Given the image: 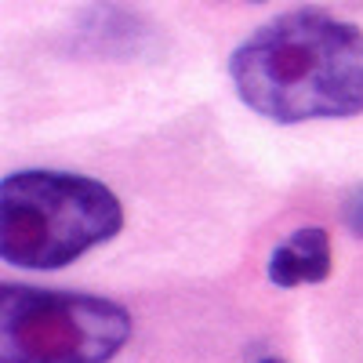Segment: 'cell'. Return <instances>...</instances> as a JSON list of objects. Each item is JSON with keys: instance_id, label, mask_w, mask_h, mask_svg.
<instances>
[{"instance_id": "obj_5", "label": "cell", "mask_w": 363, "mask_h": 363, "mask_svg": "<svg viewBox=\"0 0 363 363\" xmlns=\"http://www.w3.org/2000/svg\"><path fill=\"white\" fill-rule=\"evenodd\" d=\"M345 225H349L356 236H363V189H356V193L345 200Z\"/></svg>"}, {"instance_id": "obj_3", "label": "cell", "mask_w": 363, "mask_h": 363, "mask_svg": "<svg viewBox=\"0 0 363 363\" xmlns=\"http://www.w3.org/2000/svg\"><path fill=\"white\" fill-rule=\"evenodd\" d=\"M131 313L109 298L0 284V363H109Z\"/></svg>"}, {"instance_id": "obj_2", "label": "cell", "mask_w": 363, "mask_h": 363, "mask_svg": "<svg viewBox=\"0 0 363 363\" xmlns=\"http://www.w3.org/2000/svg\"><path fill=\"white\" fill-rule=\"evenodd\" d=\"M124 229L109 186L69 171H15L0 178V262L66 269Z\"/></svg>"}, {"instance_id": "obj_4", "label": "cell", "mask_w": 363, "mask_h": 363, "mask_svg": "<svg viewBox=\"0 0 363 363\" xmlns=\"http://www.w3.org/2000/svg\"><path fill=\"white\" fill-rule=\"evenodd\" d=\"M327 277H330V240H327V229L320 225L298 229L269 258V280L277 287L323 284Z\"/></svg>"}, {"instance_id": "obj_6", "label": "cell", "mask_w": 363, "mask_h": 363, "mask_svg": "<svg viewBox=\"0 0 363 363\" xmlns=\"http://www.w3.org/2000/svg\"><path fill=\"white\" fill-rule=\"evenodd\" d=\"M258 363H284V359H272V356H265V359H258Z\"/></svg>"}, {"instance_id": "obj_1", "label": "cell", "mask_w": 363, "mask_h": 363, "mask_svg": "<svg viewBox=\"0 0 363 363\" xmlns=\"http://www.w3.org/2000/svg\"><path fill=\"white\" fill-rule=\"evenodd\" d=\"M247 109L272 124L345 120L363 113V29L327 11H287L229 58Z\"/></svg>"}]
</instances>
